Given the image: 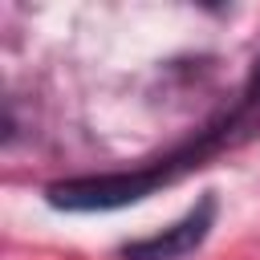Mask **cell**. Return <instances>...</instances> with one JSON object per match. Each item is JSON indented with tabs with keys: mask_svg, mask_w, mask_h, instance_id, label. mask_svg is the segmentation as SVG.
Segmentation results:
<instances>
[{
	"mask_svg": "<svg viewBox=\"0 0 260 260\" xmlns=\"http://www.w3.org/2000/svg\"><path fill=\"white\" fill-rule=\"evenodd\" d=\"M215 215H219V199L211 191H203L175 223H167L154 236H142V240L122 244L118 256L122 260H183V256H191V252L203 248V240L215 228Z\"/></svg>",
	"mask_w": 260,
	"mask_h": 260,
	"instance_id": "7a4b0ae2",
	"label": "cell"
},
{
	"mask_svg": "<svg viewBox=\"0 0 260 260\" xmlns=\"http://www.w3.org/2000/svg\"><path fill=\"white\" fill-rule=\"evenodd\" d=\"M252 138H260V53L244 77V85L179 146H171L158 158H146L142 167L130 171H102V175H73V179H57L45 187V203L57 211H122L142 203L146 195L187 179L191 171L207 167L219 154H232L240 146H248Z\"/></svg>",
	"mask_w": 260,
	"mask_h": 260,
	"instance_id": "6da1fadb",
	"label": "cell"
}]
</instances>
